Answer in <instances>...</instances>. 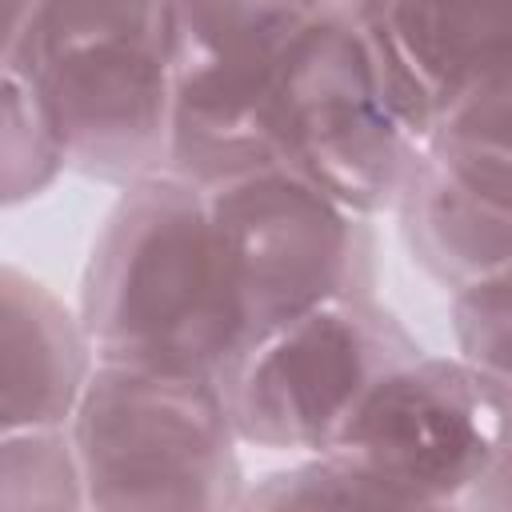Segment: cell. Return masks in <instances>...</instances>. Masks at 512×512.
<instances>
[{
  "instance_id": "1",
  "label": "cell",
  "mask_w": 512,
  "mask_h": 512,
  "mask_svg": "<svg viewBox=\"0 0 512 512\" xmlns=\"http://www.w3.org/2000/svg\"><path fill=\"white\" fill-rule=\"evenodd\" d=\"M80 320L100 364L212 376L244 360V328L208 192L156 176L120 192L92 244Z\"/></svg>"
},
{
  "instance_id": "2",
  "label": "cell",
  "mask_w": 512,
  "mask_h": 512,
  "mask_svg": "<svg viewBox=\"0 0 512 512\" xmlns=\"http://www.w3.org/2000/svg\"><path fill=\"white\" fill-rule=\"evenodd\" d=\"M0 72L24 76L44 96L76 172L120 188L168 176L172 4H16L0 36Z\"/></svg>"
},
{
  "instance_id": "3",
  "label": "cell",
  "mask_w": 512,
  "mask_h": 512,
  "mask_svg": "<svg viewBox=\"0 0 512 512\" xmlns=\"http://www.w3.org/2000/svg\"><path fill=\"white\" fill-rule=\"evenodd\" d=\"M88 512H240V436L212 376L96 364L68 424Z\"/></svg>"
},
{
  "instance_id": "4",
  "label": "cell",
  "mask_w": 512,
  "mask_h": 512,
  "mask_svg": "<svg viewBox=\"0 0 512 512\" xmlns=\"http://www.w3.org/2000/svg\"><path fill=\"white\" fill-rule=\"evenodd\" d=\"M176 8V4H172ZM312 4H180L168 176L224 188L280 172L276 104Z\"/></svg>"
},
{
  "instance_id": "5",
  "label": "cell",
  "mask_w": 512,
  "mask_h": 512,
  "mask_svg": "<svg viewBox=\"0 0 512 512\" xmlns=\"http://www.w3.org/2000/svg\"><path fill=\"white\" fill-rule=\"evenodd\" d=\"M248 352L344 300H376V232L292 172L208 188ZM244 352V356H248Z\"/></svg>"
},
{
  "instance_id": "6",
  "label": "cell",
  "mask_w": 512,
  "mask_h": 512,
  "mask_svg": "<svg viewBox=\"0 0 512 512\" xmlns=\"http://www.w3.org/2000/svg\"><path fill=\"white\" fill-rule=\"evenodd\" d=\"M280 172L372 216L396 208L420 144L392 116L356 4H312L276 104Z\"/></svg>"
},
{
  "instance_id": "7",
  "label": "cell",
  "mask_w": 512,
  "mask_h": 512,
  "mask_svg": "<svg viewBox=\"0 0 512 512\" xmlns=\"http://www.w3.org/2000/svg\"><path fill=\"white\" fill-rule=\"evenodd\" d=\"M416 356L424 348L388 308L344 300L260 340L220 392L244 444L328 456L368 392Z\"/></svg>"
},
{
  "instance_id": "8",
  "label": "cell",
  "mask_w": 512,
  "mask_h": 512,
  "mask_svg": "<svg viewBox=\"0 0 512 512\" xmlns=\"http://www.w3.org/2000/svg\"><path fill=\"white\" fill-rule=\"evenodd\" d=\"M508 448L504 416L460 356H416L388 372L328 456L396 492L460 504Z\"/></svg>"
},
{
  "instance_id": "9",
  "label": "cell",
  "mask_w": 512,
  "mask_h": 512,
  "mask_svg": "<svg viewBox=\"0 0 512 512\" xmlns=\"http://www.w3.org/2000/svg\"><path fill=\"white\" fill-rule=\"evenodd\" d=\"M356 16L380 92L420 148L460 96L512 64V8L356 4Z\"/></svg>"
},
{
  "instance_id": "10",
  "label": "cell",
  "mask_w": 512,
  "mask_h": 512,
  "mask_svg": "<svg viewBox=\"0 0 512 512\" xmlns=\"http://www.w3.org/2000/svg\"><path fill=\"white\" fill-rule=\"evenodd\" d=\"M0 356L4 432L68 428L100 364L80 312L16 264L0 272Z\"/></svg>"
},
{
  "instance_id": "11",
  "label": "cell",
  "mask_w": 512,
  "mask_h": 512,
  "mask_svg": "<svg viewBox=\"0 0 512 512\" xmlns=\"http://www.w3.org/2000/svg\"><path fill=\"white\" fill-rule=\"evenodd\" d=\"M396 216L412 260L452 292L512 264V208L464 188L424 148L400 188Z\"/></svg>"
},
{
  "instance_id": "12",
  "label": "cell",
  "mask_w": 512,
  "mask_h": 512,
  "mask_svg": "<svg viewBox=\"0 0 512 512\" xmlns=\"http://www.w3.org/2000/svg\"><path fill=\"white\" fill-rule=\"evenodd\" d=\"M424 152L476 196L512 208V64L460 96L436 120Z\"/></svg>"
},
{
  "instance_id": "13",
  "label": "cell",
  "mask_w": 512,
  "mask_h": 512,
  "mask_svg": "<svg viewBox=\"0 0 512 512\" xmlns=\"http://www.w3.org/2000/svg\"><path fill=\"white\" fill-rule=\"evenodd\" d=\"M240 512H460V504L416 500L340 456H308L256 480Z\"/></svg>"
},
{
  "instance_id": "14",
  "label": "cell",
  "mask_w": 512,
  "mask_h": 512,
  "mask_svg": "<svg viewBox=\"0 0 512 512\" xmlns=\"http://www.w3.org/2000/svg\"><path fill=\"white\" fill-rule=\"evenodd\" d=\"M0 512H88L84 472L68 428L4 432Z\"/></svg>"
},
{
  "instance_id": "15",
  "label": "cell",
  "mask_w": 512,
  "mask_h": 512,
  "mask_svg": "<svg viewBox=\"0 0 512 512\" xmlns=\"http://www.w3.org/2000/svg\"><path fill=\"white\" fill-rule=\"evenodd\" d=\"M452 332L460 360L492 392L512 444V264L452 296Z\"/></svg>"
},
{
  "instance_id": "16",
  "label": "cell",
  "mask_w": 512,
  "mask_h": 512,
  "mask_svg": "<svg viewBox=\"0 0 512 512\" xmlns=\"http://www.w3.org/2000/svg\"><path fill=\"white\" fill-rule=\"evenodd\" d=\"M4 204L44 192L68 164L60 128L44 96L16 72H4Z\"/></svg>"
},
{
  "instance_id": "17",
  "label": "cell",
  "mask_w": 512,
  "mask_h": 512,
  "mask_svg": "<svg viewBox=\"0 0 512 512\" xmlns=\"http://www.w3.org/2000/svg\"><path fill=\"white\" fill-rule=\"evenodd\" d=\"M460 512H512V444L472 484V492L460 500Z\"/></svg>"
}]
</instances>
